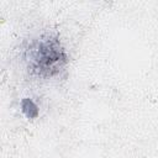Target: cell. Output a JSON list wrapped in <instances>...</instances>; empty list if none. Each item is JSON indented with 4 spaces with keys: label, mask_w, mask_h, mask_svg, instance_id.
<instances>
[{
    "label": "cell",
    "mask_w": 158,
    "mask_h": 158,
    "mask_svg": "<svg viewBox=\"0 0 158 158\" xmlns=\"http://www.w3.org/2000/svg\"><path fill=\"white\" fill-rule=\"evenodd\" d=\"M21 109L22 112L28 117V118H35L38 115V107L37 105L31 100V99H22L21 101Z\"/></svg>",
    "instance_id": "obj_2"
},
{
    "label": "cell",
    "mask_w": 158,
    "mask_h": 158,
    "mask_svg": "<svg viewBox=\"0 0 158 158\" xmlns=\"http://www.w3.org/2000/svg\"><path fill=\"white\" fill-rule=\"evenodd\" d=\"M27 60L30 69L37 75L52 77L65 64L67 56L59 41L48 36L35 41L28 47Z\"/></svg>",
    "instance_id": "obj_1"
}]
</instances>
